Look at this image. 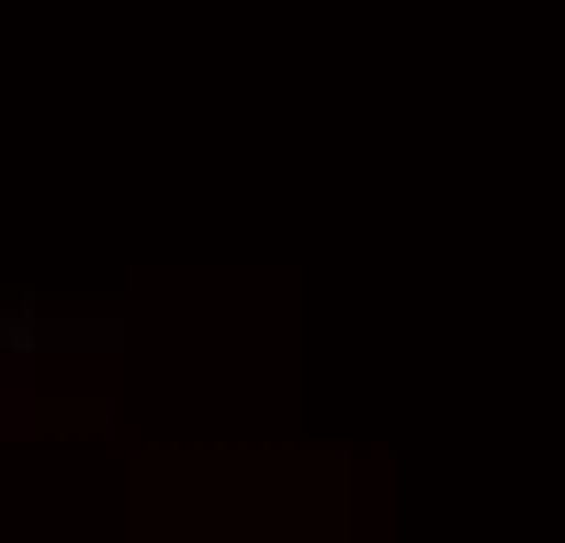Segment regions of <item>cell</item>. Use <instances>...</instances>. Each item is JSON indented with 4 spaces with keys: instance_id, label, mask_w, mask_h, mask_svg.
Wrapping results in <instances>:
<instances>
[]
</instances>
